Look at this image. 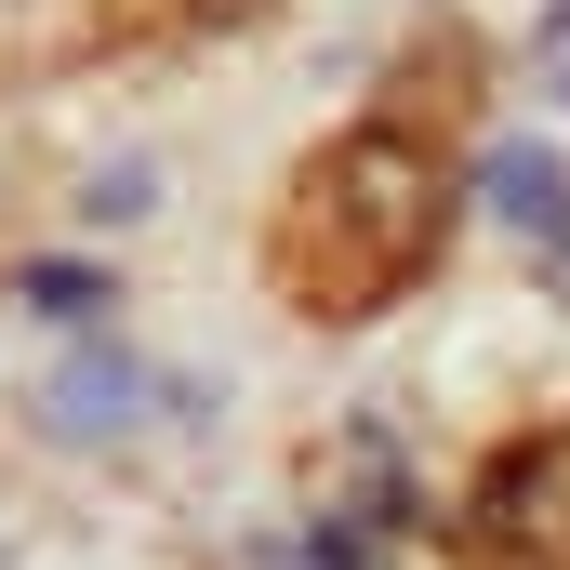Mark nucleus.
<instances>
[{
  "instance_id": "3",
  "label": "nucleus",
  "mask_w": 570,
  "mask_h": 570,
  "mask_svg": "<svg viewBox=\"0 0 570 570\" xmlns=\"http://www.w3.org/2000/svg\"><path fill=\"white\" fill-rule=\"evenodd\" d=\"M13 292H27L40 318H94V305H107V292L80 279V266H27V279H13Z\"/></svg>"
},
{
  "instance_id": "1",
  "label": "nucleus",
  "mask_w": 570,
  "mask_h": 570,
  "mask_svg": "<svg viewBox=\"0 0 570 570\" xmlns=\"http://www.w3.org/2000/svg\"><path fill=\"white\" fill-rule=\"evenodd\" d=\"M478 186H491V213H504V226L570 239V173L544 159V146H491V173H478Z\"/></svg>"
},
{
  "instance_id": "4",
  "label": "nucleus",
  "mask_w": 570,
  "mask_h": 570,
  "mask_svg": "<svg viewBox=\"0 0 570 570\" xmlns=\"http://www.w3.org/2000/svg\"><path fill=\"white\" fill-rule=\"evenodd\" d=\"M544 67H558V94H570V13H544Z\"/></svg>"
},
{
  "instance_id": "2",
  "label": "nucleus",
  "mask_w": 570,
  "mask_h": 570,
  "mask_svg": "<svg viewBox=\"0 0 570 570\" xmlns=\"http://www.w3.org/2000/svg\"><path fill=\"white\" fill-rule=\"evenodd\" d=\"M134 399H146L134 358H80V372L53 385V425H67V438H120V425H134Z\"/></svg>"
}]
</instances>
